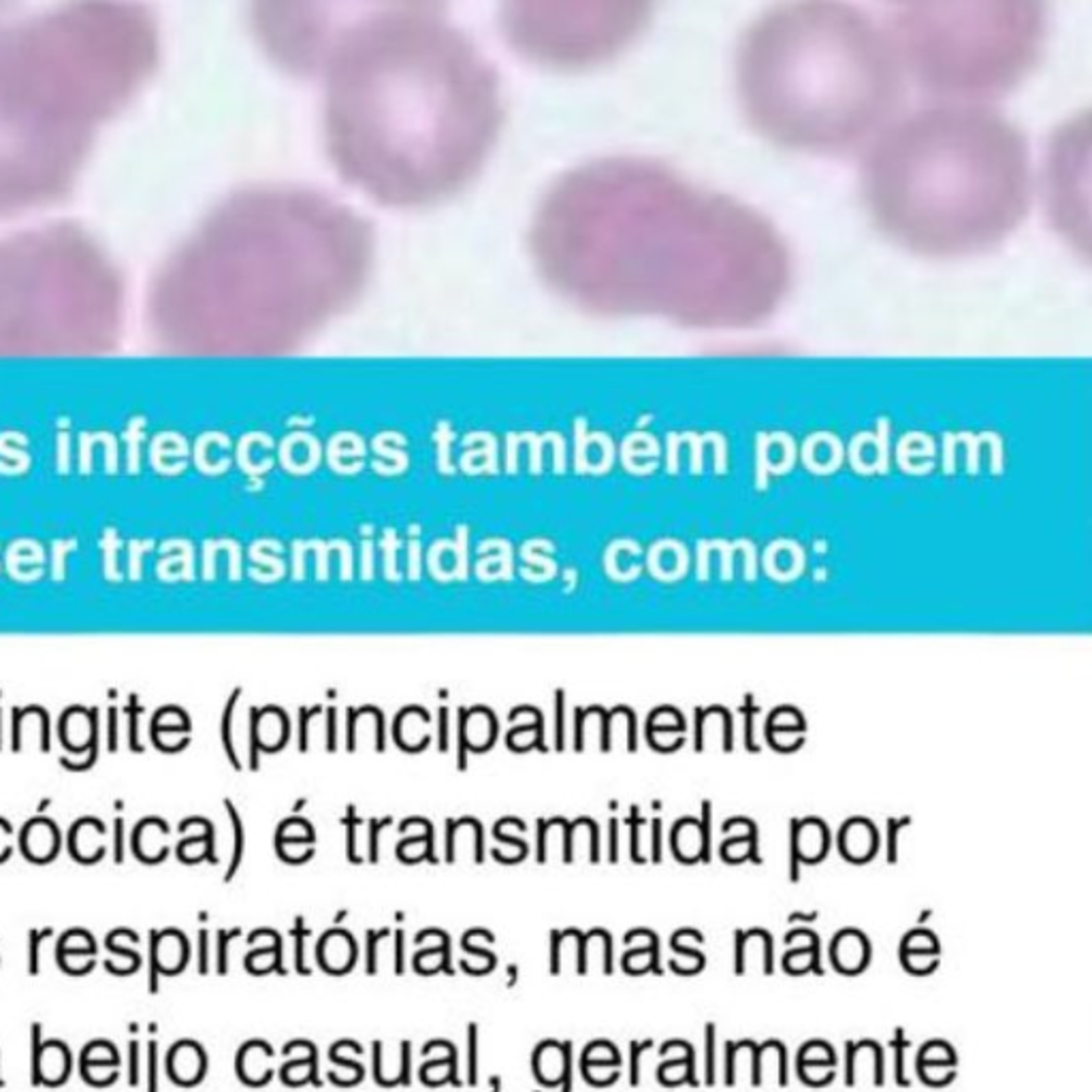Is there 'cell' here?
I'll return each instance as SVG.
<instances>
[{
  "label": "cell",
  "mask_w": 1092,
  "mask_h": 1092,
  "mask_svg": "<svg viewBox=\"0 0 1092 1092\" xmlns=\"http://www.w3.org/2000/svg\"><path fill=\"white\" fill-rule=\"evenodd\" d=\"M208 1058L201 1046L194 1041H178L167 1054L169 1078L180 1086H194L204 1080Z\"/></svg>",
  "instance_id": "8fae6325"
},
{
  "label": "cell",
  "mask_w": 1092,
  "mask_h": 1092,
  "mask_svg": "<svg viewBox=\"0 0 1092 1092\" xmlns=\"http://www.w3.org/2000/svg\"><path fill=\"white\" fill-rule=\"evenodd\" d=\"M240 1078L250 1086H260L272 1075V1050L262 1041H250L244 1046L238 1058Z\"/></svg>",
  "instance_id": "9a60e30c"
},
{
  "label": "cell",
  "mask_w": 1092,
  "mask_h": 1092,
  "mask_svg": "<svg viewBox=\"0 0 1092 1092\" xmlns=\"http://www.w3.org/2000/svg\"><path fill=\"white\" fill-rule=\"evenodd\" d=\"M534 1069L536 1078L547 1086H561L568 1080L570 1065H568V1054L566 1050L557 1046L555 1041H547L536 1050L534 1058Z\"/></svg>",
  "instance_id": "5bb4252c"
},
{
  "label": "cell",
  "mask_w": 1092,
  "mask_h": 1092,
  "mask_svg": "<svg viewBox=\"0 0 1092 1092\" xmlns=\"http://www.w3.org/2000/svg\"><path fill=\"white\" fill-rule=\"evenodd\" d=\"M649 9L636 3H527L502 18L506 39L525 58L547 66H591L632 45Z\"/></svg>",
  "instance_id": "9c48e42d"
},
{
  "label": "cell",
  "mask_w": 1092,
  "mask_h": 1092,
  "mask_svg": "<svg viewBox=\"0 0 1092 1092\" xmlns=\"http://www.w3.org/2000/svg\"><path fill=\"white\" fill-rule=\"evenodd\" d=\"M82 1063H110V1065H120V1054L116 1050L114 1043L110 1041H103V1039H96L92 1043H88L82 1052Z\"/></svg>",
  "instance_id": "d6986e66"
},
{
  "label": "cell",
  "mask_w": 1092,
  "mask_h": 1092,
  "mask_svg": "<svg viewBox=\"0 0 1092 1092\" xmlns=\"http://www.w3.org/2000/svg\"><path fill=\"white\" fill-rule=\"evenodd\" d=\"M532 250L542 278L587 312L703 331L769 320L793 276L767 216L634 156L561 178L538 208Z\"/></svg>",
  "instance_id": "6da1fadb"
},
{
  "label": "cell",
  "mask_w": 1092,
  "mask_h": 1092,
  "mask_svg": "<svg viewBox=\"0 0 1092 1092\" xmlns=\"http://www.w3.org/2000/svg\"><path fill=\"white\" fill-rule=\"evenodd\" d=\"M709 1084H713V1027H709Z\"/></svg>",
  "instance_id": "836d02e7"
},
{
  "label": "cell",
  "mask_w": 1092,
  "mask_h": 1092,
  "mask_svg": "<svg viewBox=\"0 0 1092 1092\" xmlns=\"http://www.w3.org/2000/svg\"><path fill=\"white\" fill-rule=\"evenodd\" d=\"M188 951L182 933L164 931L152 939V969L162 975H178L188 963Z\"/></svg>",
  "instance_id": "7c38bea8"
},
{
  "label": "cell",
  "mask_w": 1092,
  "mask_h": 1092,
  "mask_svg": "<svg viewBox=\"0 0 1092 1092\" xmlns=\"http://www.w3.org/2000/svg\"><path fill=\"white\" fill-rule=\"evenodd\" d=\"M905 75L883 22L845 3H787L753 20L735 56L745 120L805 154L867 148L897 118Z\"/></svg>",
  "instance_id": "8992f818"
},
{
  "label": "cell",
  "mask_w": 1092,
  "mask_h": 1092,
  "mask_svg": "<svg viewBox=\"0 0 1092 1092\" xmlns=\"http://www.w3.org/2000/svg\"><path fill=\"white\" fill-rule=\"evenodd\" d=\"M801 1063H821V1065H835V1058H833V1050L821 1043V1041H811L803 1052H801Z\"/></svg>",
  "instance_id": "83f0119b"
},
{
  "label": "cell",
  "mask_w": 1092,
  "mask_h": 1092,
  "mask_svg": "<svg viewBox=\"0 0 1092 1092\" xmlns=\"http://www.w3.org/2000/svg\"><path fill=\"white\" fill-rule=\"evenodd\" d=\"M58 965L69 975H88L96 967V954L90 951H56Z\"/></svg>",
  "instance_id": "ac0fdd59"
},
{
  "label": "cell",
  "mask_w": 1092,
  "mask_h": 1092,
  "mask_svg": "<svg viewBox=\"0 0 1092 1092\" xmlns=\"http://www.w3.org/2000/svg\"><path fill=\"white\" fill-rule=\"evenodd\" d=\"M883 26L905 82L933 103L990 105L1035 71L1050 18L1033 0H933L899 5Z\"/></svg>",
  "instance_id": "ba28073f"
},
{
  "label": "cell",
  "mask_w": 1092,
  "mask_h": 1092,
  "mask_svg": "<svg viewBox=\"0 0 1092 1092\" xmlns=\"http://www.w3.org/2000/svg\"><path fill=\"white\" fill-rule=\"evenodd\" d=\"M284 1054L292 1061H314V1048L308 1041H292L286 1046Z\"/></svg>",
  "instance_id": "d6a6232c"
},
{
  "label": "cell",
  "mask_w": 1092,
  "mask_h": 1092,
  "mask_svg": "<svg viewBox=\"0 0 1092 1092\" xmlns=\"http://www.w3.org/2000/svg\"><path fill=\"white\" fill-rule=\"evenodd\" d=\"M156 18L73 3L0 20V220L54 208L154 77Z\"/></svg>",
  "instance_id": "277c9868"
},
{
  "label": "cell",
  "mask_w": 1092,
  "mask_h": 1092,
  "mask_svg": "<svg viewBox=\"0 0 1092 1092\" xmlns=\"http://www.w3.org/2000/svg\"><path fill=\"white\" fill-rule=\"evenodd\" d=\"M354 943L346 933H331L324 937V941L318 947L320 965L329 971L342 975L346 973L354 963Z\"/></svg>",
  "instance_id": "2e32d148"
},
{
  "label": "cell",
  "mask_w": 1092,
  "mask_h": 1092,
  "mask_svg": "<svg viewBox=\"0 0 1092 1092\" xmlns=\"http://www.w3.org/2000/svg\"><path fill=\"white\" fill-rule=\"evenodd\" d=\"M132 937L130 931H116L107 937V949L112 951V958L105 961V967L114 975H130L135 969H139L142 958L139 951L132 947H126V941Z\"/></svg>",
  "instance_id": "e0dca14e"
},
{
  "label": "cell",
  "mask_w": 1092,
  "mask_h": 1092,
  "mask_svg": "<svg viewBox=\"0 0 1092 1092\" xmlns=\"http://www.w3.org/2000/svg\"><path fill=\"white\" fill-rule=\"evenodd\" d=\"M903 963L915 975H926L935 969L937 954L935 951H903Z\"/></svg>",
  "instance_id": "d4e9b609"
},
{
  "label": "cell",
  "mask_w": 1092,
  "mask_h": 1092,
  "mask_svg": "<svg viewBox=\"0 0 1092 1092\" xmlns=\"http://www.w3.org/2000/svg\"><path fill=\"white\" fill-rule=\"evenodd\" d=\"M1033 192L1029 142L992 105L933 103L897 116L860 167L873 224L931 258L995 250L1029 216Z\"/></svg>",
  "instance_id": "5b68a950"
},
{
  "label": "cell",
  "mask_w": 1092,
  "mask_h": 1092,
  "mask_svg": "<svg viewBox=\"0 0 1092 1092\" xmlns=\"http://www.w3.org/2000/svg\"><path fill=\"white\" fill-rule=\"evenodd\" d=\"M453 1067H455V1061H434V1063H429V1065L423 1067L420 1078L427 1084H442V1082H446L450 1078Z\"/></svg>",
  "instance_id": "f546056e"
},
{
  "label": "cell",
  "mask_w": 1092,
  "mask_h": 1092,
  "mask_svg": "<svg viewBox=\"0 0 1092 1092\" xmlns=\"http://www.w3.org/2000/svg\"><path fill=\"white\" fill-rule=\"evenodd\" d=\"M919 1063H943V1065H954V1052L949 1050V1046L941 1043V1041H933L924 1048V1052L919 1054Z\"/></svg>",
  "instance_id": "f1b7e54d"
},
{
  "label": "cell",
  "mask_w": 1092,
  "mask_h": 1092,
  "mask_svg": "<svg viewBox=\"0 0 1092 1092\" xmlns=\"http://www.w3.org/2000/svg\"><path fill=\"white\" fill-rule=\"evenodd\" d=\"M314 1073V1061H290L282 1069V1080L290 1086L306 1084Z\"/></svg>",
  "instance_id": "4316f807"
},
{
  "label": "cell",
  "mask_w": 1092,
  "mask_h": 1092,
  "mask_svg": "<svg viewBox=\"0 0 1092 1092\" xmlns=\"http://www.w3.org/2000/svg\"><path fill=\"white\" fill-rule=\"evenodd\" d=\"M58 951H90V954H96V943L92 939L90 933L86 931H71L66 933L60 943H58Z\"/></svg>",
  "instance_id": "cb8c5ba5"
},
{
  "label": "cell",
  "mask_w": 1092,
  "mask_h": 1092,
  "mask_svg": "<svg viewBox=\"0 0 1092 1092\" xmlns=\"http://www.w3.org/2000/svg\"><path fill=\"white\" fill-rule=\"evenodd\" d=\"M871 947L860 933H841L833 943V963L845 975H855L869 963Z\"/></svg>",
  "instance_id": "4fadbf2b"
},
{
  "label": "cell",
  "mask_w": 1092,
  "mask_h": 1092,
  "mask_svg": "<svg viewBox=\"0 0 1092 1092\" xmlns=\"http://www.w3.org/2000/svg\"><path fill=\"white\" fill-rule=\"evenodd\" d=\"M617 1065H585V1078L591 1082V1084H598V1086H604V1084H611L617 1080Z\"/></svg>",
  "instance_id": "1f68e13d"
},
{
  "label": "cell",
  "mask_w": 1092,
  "mask_h": 1092,
  "mask_svg": "<svg viewBox=\"0 0 1092 1092\" xmlns=\"http://www.w3.org/2000/svg\"><path fill=\"white\" fill-rule=\"evenodd\" d=\"M278 965V949H256L246 958V967L254 975H264Z\"/></svg>",
  "instance_id": "603a6c76"
},
{
  "label": "cell",
  "mask_w": 1092,
  "mask_h": 1092,
  "mask_svg": "<svg viewBox=\"0 0 1092 1092\" xmlns=\"http://www.w3.org/2000/svg\"><path fill=\"white\" fill-rule=\"evenodd\" d=\"M126 284L103 242L69 220L0 236V358H96L116 352Z\"/></svg>",
  "instance_id": "52a82bcc"
},
{
  "label": "cell",
  "mask_w": 1092,
  "mask_h": 1092,
  "mask_svg": "<svg viewBox=\"0 0 1092 1092\" xmlns=\"http://www.w3.org/2000/svg\"><path fill=\"white\" fill-rule=\"evenodd\" d=\"M322 69L331 160L382 204L446 198L498 139V77L444 18L420 9L363 18L340 30Z\"/></svg>",
  "instance_id": "3957f363"
},
{
  "label": "cell",
  "mask_w": 1092,
  "mask_h": 1092,
  "mask_svg": "<svg viewBox=\"0 0 1092 1092\" xmlns=\"http://www.w3.org/2000/svg\"><path fill=\"white\" fill-rule=\"evenodd\" d=\"M655 961H657V951H655V949H645V947H641V949H636V951H630V954H627V956H625V961H623V965H625V969L630 971L632 975H641V973L647 971V969H655ZM655 971H657V969H655Z\"/></svg>",
  "instance_id": "7402d4cb"
},
{
  "label": "cell",
  "mask_w": 1092,
  "mask_h": 1092,
  "mask_svg": "<svg viewBox=\"0 0 1092 1092\" xmlns=\"http://www.w3.org/2000/svg\"><path fill=\"white\" fill-rule=\"evenodd\" d=\"M41 1027H32V1082L43 1086H62L71 1075V1050L58 1039L39 1041Z\"/></svg>",
  "instance_id": "30bf717a"
},
{
  "label": "cell",
  "mask_w": 1092,
  "mask_h": 1092,
  "mask_svg": "<svg viewBox=\"0 0 1092 1092\" xmlns=\"http://www.w3.org/2000/svg\"><path fill=\"white\" fill-rule=\"evenodd\" d=\"M446 965V949H425L416 954V969L423 975H432Z\"/></svg>",
  "instance_id": "484cf974"
},
{
  "label": "cell",
  "mask_w": 1092,
  "mask_h": 1092,
  "mask_svg": "<svg viewBox=\"0 0 1092 1092\" xmlns=\"http://www.w3.org/2000/svg\"><path fill=\"white\" fill-rule=\"evenodd\" d=\"M372 256L366 220L326 194H230L154 272L148 340L171 356L286 354L356 302Z\"/></svg>",
  "instance_id": "7a4b0ae2"
},
{
  "label": "cell",
  "mask_w": 1092,
  "mask_h": 1092,
  "mask_svg": "<svg viewBox=\"0 0 1092 1092\" xmlns=\"http://www.w3.org/2000/svg\"><path fill=\"white\" fill-rule=\"evenodd\" d=\"M801 1078H805L811 1084H825L833 1080V1065L801 1063Z\"/></svg>",
  "instance_id": "4dcf8cb0"
},
{
  "label": "cell",
  "mask_w": 1092,
  "mask_h": 1092,
  "mask_svg": "<svg viewBox=\"0 0 1092 1092\" xmlns=\"http://www.w3.org/2000/svg\"><path fill=\"white\" fill-rule=\"evenodd\" d=\"M82 1075L92 1086H110L118 1080V1065L82 1063Z\"/></svg>",
  "instance_id": "ffe728a7"
},
{
  "label": "cell",
  "mask_w": 1092,
  "mask_h": 1092,
  "mask_svg": "<svg viewBox=\"0 0 1092 1092\" xmlns=\"http://www.w3.org/2000/svg\"><path fill=\"white\" fill-rule=\"evenodd\" d=\"M585 1065H619L617 1050L606 1041H595L585 1052Z\"/></svg>",
  "instance_id": "44dd1931"
}]
</instances>
